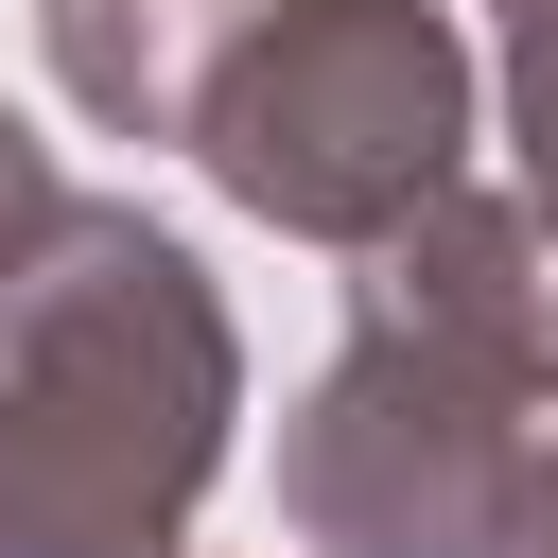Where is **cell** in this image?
Returning a JSON list of instances; mask_svg holds the SVG:
<instances>
[{
    "instance_id": "cell-5",
    "label": "cell",
    "mask_w": 558,
    "mask_h": 558,
    "mask_svg": "<svg viewBox=\"0 0 558 558\" xmlns=\"http://www.w3.org/2000/svg\"><path fill=\"white\" fill-rule=\"evenodd\" d=\"M506 70H523V192L558 227V0H506Z\"/></svg>"
},
{
    "instance_id": "cell-2",
    "label": "cell",
    "mask_w": 558,
    "mask_h": 558,
    "mask_svg": "<svg viewBox=\"0 0 558 558\" xmlns=\"http://www.w3.org/2000/svg\"><path fill=\"white\" fill-rule=\"evenodd\" d=\"M227 453V314L192 244L87 209L0 279V558H157Z\"/></svg>"
},
{
    "instance_id": "cell-4",
    "label": "cell",
    "mask_w": 558,
    "mask_h": 558,
    "mask_svg": "<svg viewBox=\"0 0 558 558\" xmlns=\"http://www.w3.org/2000/svg\"><path fill=\"white\" fill-rule=\"evenodd\" d=\"M244 52V0H52V87L105 140H192Z\"/></svg>"
},
{
    "instance_id": "cell-6",
    "label": "cell",
    "mask_w": 558,
    "mask_h": 558,
    "mask_svg": "<svg viewBox=\"0 0 558 558\" xmlns=\"http://www.w3.org/2000/svg\"><path fill=\"white\" fill-rule=\"evenodd\" d=\"M52 227H70V174H52V157H35L17 122H0V279H17V262H35Z\"/></svg>"
},
{
    "instance_id": "cell-1",
    "label": "cell",
    "mask_w": 558,
    "mask_h": 558,
    "mask_svg": "<svg viewBox=\"0 0 558 558\" xmlns=\"http://www.w3.org/2000/svg\"><path fill=\"white\" fill-rule=\"evenodd\" d=\"M523 401H558V227L436 192L366 244V314L279 436V506L314 523V558H506V506L541 471Z\"/></svg>"
},
{
    "instance_id": "cell-7",
    "label": "cell",
    "mask_w": 558,
    "mask_h": 558,
    "mask_svg": "<svg viewBox=\"0 0 558 558\" xmlns=\"http://www.w3.org/2000/svg\"><path fill=\"white\" fill-rule=\"evenodd\" d=\"M506 558H558V453L523 471V506H506Z\"/></svg>"
},
{
    "instance_id": "cell-3",
    "label": "cell",
    "mask_w": 558,
    "mask_h": 558,
    "mask_svg": "<svg viewBox=\"0 0 558 558\" xmlns=\"http://www.w3.org/2000/svg\"><path fill=\"white\" fill-rule=\"evenodd\" d=\"M453 140H471V52L436 0H279L244 17L192 157L296 227V244H384L453 192Z\"/></svg>"
}]
</instances>
